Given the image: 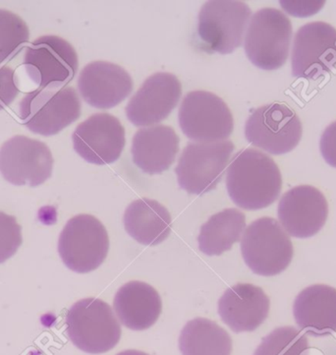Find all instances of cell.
Instances as JSON below:
<instances>
[{"label": "cell", "mask_w": 336, "mask_h": 355, "mask_svg": "<svg viewBox=\"0 0 336 355\" xmlns=\"http://www.w3.org/2000/svg\"><path fill=\"white\" fill-rule=\"evenodd\" d=\"M283 178L276 162L255 149L239 150L227 173V188L235 205L257 211L274 204L281 195Z\"/></svg>", "instance_id": "obj_1"}, {"label": "cell", "mask_w": 336, "mask_h": 355, "mask_svg": "<svg viewBox=\"0 0 336 355\" xmlns=\"http://www.w3.org/2000/svg\"><path fill=\"white\" fill-rule=\"evenodd\" d=\"M65 323L73 345L87 354H105L121 340V326L114 310L98 298L77 301L67 312Z\"/></svg>", "instance_id": "obj_2"}, {"label": "cell", "mask_w": 336, "mask_h": 355, "mask_svg": "<svg viewBox=\"0 0 336 355\" xmlns=\"http://www.w3.org/2000/svg\"><path fill=\"white\" fill-rule=\"evenodd\" d=\"M292 25L290 19L276 8L257 11L249 23L244 49L247 58L263 70H276L288 60Z\"/></svg>", "instance_id": "obj_3"}, {"label": "cell", "mask_w": 336, "mask_h": 355, "mask_svg": "<svg viewBox=\"0 0 336 355\" xmlns=\"http://www.w3.org/2000/svg\"><path fill=\"white\" fill-rule=\"evenodd\" d=\"M241 252L253 272L272 277L288 269L294 250L283 225L274 218L264 217L247 227L241 241Z\"/></svg>", "instance_id": "obj_4"}, {"label": "cell", "mask_w": 336, "mask_h": 355, "mask_svg": "<svg viewBox=\"0 0 336 355\" xmlns=\"http://www.w3.org/2000/svg\"><path fill=\"white\" fill-rule=\"evenodd\" d=\"M81 101L71 87L30 92L19 105L23 124L39 135H56L81 115Z\"/></svg>", "instance_id": "obj_5"}, {"label": "cell", "mask_w": 336, "mask_h": 355, "mask_svg": "<svg viewBox=\"0 0 336 355\" xmlns=\"http://www.w3.org/2000/svg\"><path fill=\"white\" fill-rule=\"evenodd\" d=\"M109 239L105 225L91 215L75 216L68 220L58 241V253L73 272L87 274L105 262Z\"/></svg>", "instance_id": "obj_6"}, {"label": "cell", "mask_w": 336, "mask_h": 355, "mask_svg": "<svg viewBox=\"0 0 336 355\" xmlns=\"http://www.w3.org/2000/svg\"><path fill=\"white\" fill-rule=\"evenodd\" d=\"M234 150L231 141L189 143L175 168L180 187L189 194L204 195L222 182Z\"/></svg>", "instance_id": "obj_7"}, {"label": "cell", "mask_w": 336, "mask_h": 355, "mask_svg": "<svg viewBox=\"0 0 336 355\" xmlns=\"http://www.w3.org/2000/svg\"><path fill=\"white\" fill-rule=\"evenodd\" d=\"M251 15L245 2H206L200 10L197 29L204 49L229 55L240 48Z\"/></svg>", "instance_id": "obj_8"}, {"label": "cell", "mask_w": 336, "mask_h": 355, "mask_svg": "<svg viewBox=\"0 0 336 355\" xmlns=\"http://www.w3.org/2000/svg\"><path fill=\"white\" fill-rule=\"evenodd\" d=\"M24 67L41 89H60L78 71L79 60L71 44L58 36H42L26 48Z\"/></svg>", "instance_id": "obj_9"}, {"label": "cell", "mask_w": 336, "mask_h": 355, "mask_svg": "<svg viewBox=\"0 0 336 355\" xmlns=\"http://www.w3.org/2000/svg\"><path fill=\"white\" fill-rule=\"evenodd\" d=\"M178 119L182 132L197 142L224 141L233 132L231 110L211 92L188 93L181 103Z\"/></svg>", "instance_id": "obj_10"}, {"label": "cell", "mask_w": 336, "mask_h": 355, "mask_svg": "<svg viewBox=\"0 0 336 355\" xmlns=\"http://www.w3.org/2000/svg\"><path fill=\"white\" fill-rule=\"evenodd\" d=\"M302 132L299 117L283 103H269L258 107L245 124L248 142L272 155H283L294 150Z\"/></svg>", "instance_id": "obj_11"}, {"label": "cell", "mask_w": 336, "mask_h": 355, "mask_svg": "<svg viewBox=\"0 0 336 355\" xmlns=\"http://www.w3.org/2000/svg\"><path fill=\"white\" fill-rule=\"evenodd\" d=\"M53 157L44 142L18 135L0 148V173L11 184L37 187L51 176Z\"/></svg>", "instance_id": "obj_12"}, {"label": "cell", "mask_w": 336, "mask_h": 355, "mask_svg": "<svg viewBox=\"0 0 336 355\" xmlns=\"http://www.w3.org/2000/svg\"><path fill=\"white\" fill-rule=\"evenodd\" d=\"M292 75L297 78L318 79L336 65V29L324 22L302 26L293 42Z\"/></svg>", "instance_id": "obj_13"}, {"label": "cell", "mask_w": 336, "mask_h": 355, "mask_svg": "<svg viewBox=\"0 0 336 355\" xmlns=\"http://www.w3.org/2000/svg\"><path fill=\"white\" fill-rule=\"evenodd\" d=\"M72 142L75 152L85 161L105 166L121 157L125 147V129L114 115L96 114L77 126Z\"/></svg>", "instance_id": "obj_14"}, {"label": "cell", "mask_w": 336, "mask_h": 355, "mask_svg": "<svg viewBox=\"0 0 336 355\" xmlns=\"http://www.w3.org/2000/svg\"><path fill=\"white\" fill-rule=\"evenodd\" d=\"M182 96L175 75L157 72L145 80L126 105V116L138 127L154 126L168 119Z\"/></svg>", "instance_id": "obj_15"}, {"label": "cell", "mask_w": 336, "mask_h": 355, "mask_svg": "<svg viewBox=\"0 0 336 355\" xmlns=\"http://www.w3.org/2000/svg\"><path fill=\"white\" fill-rule=\"evenodd\" d=\"M284 230L295 239H309L321 232L328 217L323 193L311 185H300L284 193L277 208Z\"/></svg>", "instance_id": "obj_16"}, {"label": "cell", "mask_w": 336, "mask_h": 355, "mask_svg": "<svg viewBox=\"0 0 336 355\" xmlns=\"http://www.w3.org/2000/svg\"><path fill=\"white\" fill-rule=\"evenodd\" d=\"M133 80L123 67L107 61H94L80 72V95L91 107L112 109L131 95Z\"/></svg>", "instance_id": "obj_17"}, {"label": "cell", "mask_w": 336, "mask_h": 355, "mask_svg": "<svg viewBox=\"0 0 336 355\" xmlns=\"http://www.w3.org/2000/svg\"><path fill=\"white\" fill-rule=\"evenodd\" d=\"M270 301L260 286L238 284L218 301V314L234 333L257 330L269 316Z\"/></svg>", "instance_id": "obj_18"}, {"label": "cell", "mask_w": 336, "mask_h": 355, "mask_svg": "<svg viewBox=\"0 0 336 355\" xmlns=\"http://www.w3.org/2000/svg\"><path fill=\"white\" fill-rule=\"evenodd\" d=\"M296 324L312 337L321 338L336 331V288L312 284L296 296L293 304Z\"/></svg>", "instance_id": "obj_19"}, {"label": "cell", "mask_w": 336, "mask_h": 355, "mask_svg": "<svg viewBox=\"0 0 336 355\" xmlns=\"http://www.w3.org/2000/svg\"><path fill=\"white\" fill-rule=\"evenodd\" d=\"M180 139L173 127L154 125L141 128L133 137V162L148 175H161L175 163Z\"/></svg>", "instance_id": "obj_20"}, {"label": "cell", "mask_w": 336, "mask_h": 355, "mask_svg": "<svg viewBox=\"0 0 336 355\" xmlns=\"http://www.w3.org/2000/svg\"><path fill=\"white\" fill-rule=\"evenodd\" d=\"M115 313L122 325L133 331H144L156 324L162 311L161 295L150 284L132 281L115 295Z\"/></svg>", "instance_id": "obj_21"}, {"label": "cell", "mask_w": 336, "mask_h": 355, "mask_svg": "<svg viewBox=\"0 0 336 355\" xmlns=\"http://www.w3.org/2000/svg\"><path fill=\"white\" fill-rule=\"evenodd\" d=\"M127 234L143 245H159L171 232L173 218L156 200H136L127 207L123 218Z\"/></svg>", "instance_id": "obj_22"}, {"label": "cell", "mask_w": 336, "mask_h": 355, "mask_svg": "<svg viewBox=\"0 0 336 355\" xmlns=\"http://www.w3.org/2000/svg\"><path fill=\"white\" fill-rule=\"evenodd\" d=\"M245 229V215L237 209H225L211 216L201 227L199 249L206 255H222L240 241Z\"/></svg>", "instance_id": "obj_23"}, {"label": "cell", "mask_w": 336, "mask_h": 355, "mask_svg": "<svg viewBox=\"0 0 336 355\" xmlns=\"http://www.w3.org/2000/svg\"><path fill=\"white\" fill-rule=\"evenodd\" d=\"M179 349L182 355H231L232 340L215 322L196 318L181 331Z\"/></svg>", "instance_id": "obj_24"}, {"label": "cell", "mask_w": 336, "mask_h": 355, "mask_svg": "<svg viewBox=\"0 0 336 355\" xmlns=\"http://www.w3.org/2000/svg\"><path fill=\"white\" fill-rule=\"evenodd\" d=\"M254 355H309V340L294 327H281L262 340Z\"/></svg>", "instance_id": "obj_25"}, {"label": "cell", "mask_w": 336, "mask_h": 355, "mask_svg": "<svg viewBox=\"0 0 336 355\" xmlns=\"http://www.w3.org/2000/svg\"><path fill=\"white\" fill-rule=\"evenodd\" d=\"M29 37V28L20 16L0 9V64L16 55Z\"/></svg>", "instance_id": "obj_26"}, {"label": "cell", "mask_w": 336, "mask_h": 355, "mask_svg": "<svg viewBox=\"0 0 336 355\" xmlns=\"http://www.w3.org/2000/svg\"><path fill=\"white\" fill-rule=\"evenodd\" d=\"M22 242V229L16 218L0 211V264L15 255Z\"/></svg>", "instance_id": "obj_27"}, {"label": "cell", "mask_w": 336, "mask_h": 355, "mask_svg": "<svg viewBox=\"0 0 336 355\" xmlns=\"http://www.w3.org/2000/svg\"><path fill=\"white\" fill-rule=\"evenodd\" d=\"M19 92V80L12 68L0 67V110L10 105L17 98Z\"/></svg>", "instance_id": "obj_28"}, {"label": "cell", "mask_w": 336, "mask_h": 355, "mask_svg": "<svg viewBox=\"0 0 336 355\" xmlns=\"http://www.w3.org/2000/svg\"><path fill=\"white\" fill-rule=\"evenodd\" d=\"M319 149L324 161L336 168V121L330 124L324 131Z\"/></svg>", "instance_id": "obj_29"}, {"label": "cell", "mask_w": 336, "mask_h": 355, "mask_svg": "<svg viewBox=\"0 0 336 355\" xmlns=\"http://www.w3.org/2000/svg\"><path fill=\"white\" fill-rule=\"evenodd\" d=\"M116 355H150L148 354H145V352H140V350H135V349H129V350H124V352H119L118 354Z\"/></svg>", "instance_id": "obj_30"}]
</instances>
